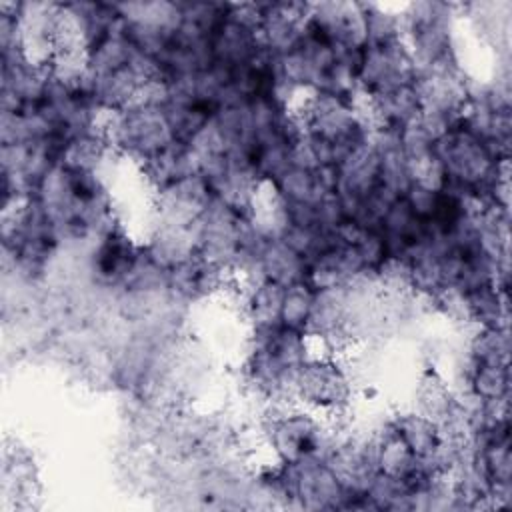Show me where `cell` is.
<instances>
[{
  "mask_svg": "<svg viewBox=\"0 0 512 512\" xmlns=\"http://www.w3.org/2000/svg\"><path fill=\"white\" fill-rule=\"evenodd\" d=\"M102 130L112 150L138 166L176 142L164 108L144 102H134L120 112L104 114Z\"/></svg>",
  "mask_w": 512,
  "mask_h": 512,
  "instance_id": "1",
  "label": "cell"
},
{
  "mask_svg": "<svg viewBox=\"0 0 512 512\" xmlns=\"http://www.w3.org/2000/svg\"><path fill=\"white\" fill-rule=\"evenodd\" d=\"M358 388L340 356L312 354L296 372V404L326 416L346 418L356 402Z\"/></svg>",
  "mask_w": 512,
  "mask_h": 512,
  "instance_id": "2",
  "label": "cell"
},
{
  "mask_svg": "<svg viewBox=\"0 0 512 512\" xmlns=\"http://www.w3.org/2000/svg\"><path fill=\"white\" fill-rule=\"evenodd\" d=\"M416 76L418 66L404 40L366 46L358 72V94L378 96L414 86Z\"/></svg>",
  "mask_w": 512,
  "mask_h": 512,
  "instance_id": "3",
  "label": "cell"
},
{
  "mask_svg": "<svg viewBox=\"0 0 512 512\" xmlns=\"http://www.w3.org/2000/svg\"><path fill=\"white\" fill-rule=\"evenodd\" d=\"M214 192L204 174H188L170 182L168 186L152 192L148 224H176L188 226L194 224L208 204L212 202ZM146 224V226H148Z\"/></svg>",
  "mask_w": 512,
  "mask_h": 512,
  "instance_id": "4",
  "label": "cell"
},
{
  "mask_svg": "<svg viewBox=\"0 0 512 512\" xmlns=\"http://www.w3.org/2000/svg\"><path fill=\"white\" fill-rule=\"evenodd\" d=\"M458 406V392L444 376V372L434 364H424L420 370L414 390L412 406L416 412L428 416L438 426H442Z\"/></svg>",
  "mask_w": 512,
  "mask_h": 512,
  "instance_id": "5",
  "label": "cell"
},
{
  "mask_svg": "<svg viewBox=\"0 0 512 512\" xmlns=\"http://www.w3.org/2000/svg\"><path fill=\"white\" fill-rule=\"evenodd\" d=\"M240 318L248 330H264L280 326V310L284 286L270 280L256 282L252 286H240Z\"/></svg>",
  "mask_w": 512,
  "mask_h": 512,
  "instance_id": "6",
  "label": "cell"
},
{
  "mask_svg": "<svg viewBox=\"0 0 512 512\" xmlns=\"http://www.w3.org/2000/svg\"><path fill=\"white\" fill-rule=\"evenodd\" d=\"M258 266L264 280L280 286H292L296 282H306L308 260L294 252L280 238L266 240L258 250Z\"/></svg>",
  "mask_w": 512,
  "mask_h": 512,
  "instance_id": "7",
  "label": "cell"
},
{
  "mask_svg": "<svg viewBox=\"0 0 512 512\" xmlns=\"http://www.w3.org/2000/svg\"><path fill=\"white\" fill-rule=\"evenodd\" d=\"M392 428L416 458L432 454L442 440L440 426L410 406L394 410Z\"/></svg>",
  "mask_w": 512,
  "mask_h": 512,
  "instance_id": "8",
  "label": "cell"
},
{
  "mask_svg": "<svg viewBox=\"0 0 512 512\" xmlns=\"http://www.w3.org/2000/svg\"><path fill=\"white\" fill-rule=\"evenodd\" d=\"M374 444H376V470L398 478V480H408L414 470L418 458L410 452V448L400 440V436L392 428V420L374 434Z\"/></svg>",
  "mask_w": 512,
  "mask_h": 512,
  "instance_id": "9",
  "label": "cell"
},
{
  "mask_svg": "<svg viewBox=\"0 0 512 512\" xmlns=\"http://www.w3.org/2000/svg\"><path fill=\"white\" fill-rule=\"evenodd\" d=\"M466 350L476 364H510L508 328H472Z\"/></svg>",
  "mask_w": 512,
  "mask_h": 512,
  "instance_id": "10",
  "label": "cell"
},
{
  "mask_svg": "<svg viewBox=\"0 0 512 512\" xmlns=\"http://www.w3.org/2000/svg\"><path fill=\"white\" fill-rule=\"evenodd\" d=\"M482 402L510 396V364H476L468 378V390Z\"/></svg>",
  "mask_w": 512,
  "mask_h": 512,
  "instance_id": "11",
  "label": "cell"
},
{
  "mask_svg": "<svg viewBox=\"0 0 512 512\" xmlns=\"http://www.w3.org/2000/svg\"><path fill=\"white\" fill-rule=\"evenodd\" d=\"M274 188L286 204H316L324 192L312 170L290 166L276 182Z\"/></svg>",
  "mask_w": 512,
  "mask_h": 512,
  "instance_id": "12",
  "label": "cell"
},
{
  "mask_svg": "<svg viewBox=\"0 0 512 512\" xmlns=\"http://www.w3.org/2000/svg\"><path fill=\"white\" fill-rule=\"evenodd\" d=\"M314 294L316 290L308 282H296L292 286H286L280 310L282 326L306 332L314 306Z\"/></svg>",
  "mask_w": 512,
  "mask_h": 512,
  "instance_id": "13",
  "label": "cell"
}]
</instances>
